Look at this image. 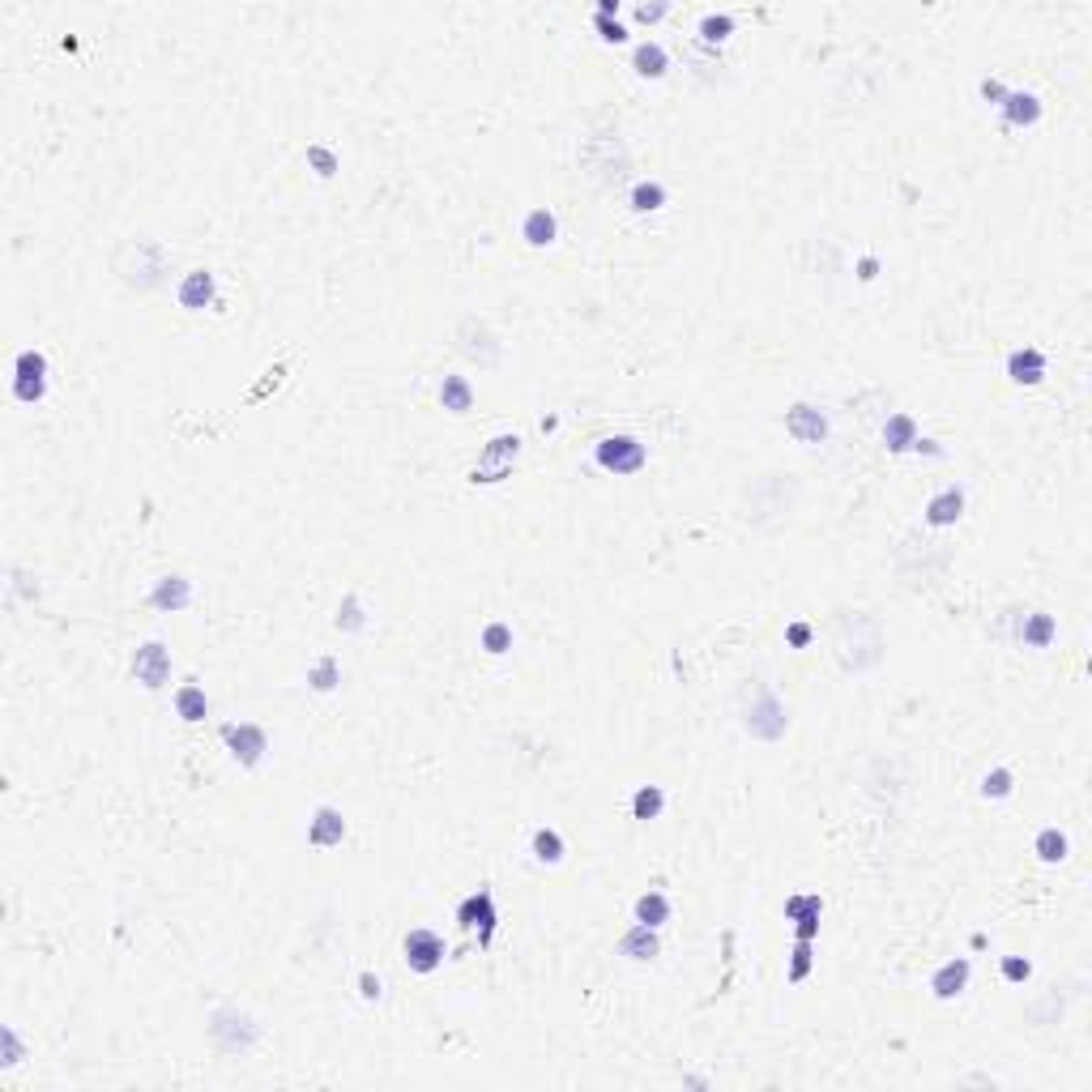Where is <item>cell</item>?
<instances>
[{
  "mask_svg": "<svg viewBox=\"0 0 1092 1092\" xmlns=\"http://www.w3.org/2000/svg\"><path fill=\"white\" fill-rule=\"evenodd\" d=\"M401 952H406V964L414 969V973H431V969H440V960H444V939L436 934V930H410L406 934V943H401Z\"/></svg>",
  "mask_w": 1092,
  "mask_h": 1092,
  "instance_id": "cell-3",
  "label": "cell"
},
{
  "mask_svg": "<svg viewBox=\"0 0 1092 1092\" xmlns=\"http://www.w3.org/2000/svg\"><path fill=\"white\" fill-rule=\"evenodd\" d=\"M440 401H444V410H452V414H465V410L474 406V389H470V380H465V376H444V385H440Z\"/></svg>",
  "mask_w": 1092,
  "mask_h": 1092,
  "instance_id": "cell-18",
  "label": "cell"
},
{
  "mask_svg": "<svg viewBox=\"0 0 1092 1092\" xmlns=\"http://www.w3.org/2000/svg\"><path fill=\"white\" fill-rule=\"evenodd\" d=\"M636 13H641V22H657V18H666V4H641Z\"/></svg>",
  "mask_w": 1092,
  "mask_h": 1092,
  "instance_id": "cell-39",
  "label": "cell"
},
{
  "mask_svg": "<svg viewBox=\"0 0 1092 1092\" xmlns=\"http://www.w3.org/2000/svg\"><path fill=\"white\" fill-rule=\"evenodd\" d=\"M644 444L641 440H632V436H606L602 444H597V465L602 470H611V474H636L644 465Z\"/></svg>",
  "mask_w": 1092,
  "mask_h": 1092,
  "instance_id": "cell-1",
  "label": "cell"
},
{
  "mask_svg": "<svg viewBox=\"0 0 1092 1092\" xmlns=\"http://www.w3.org/2000/svg\"><path fill=\"white\" fill-rule=\"evenodd\" d=\"M666 64H671V60H666V52H662V43H641V48H636V73H641V77H662Z\"/></svg>",
  "mask_w": 1092,
  "mask_h": 1092,
  "instance_id": "cell-23",
  "label": "cell"
},
{
  "mask_svg": "<svg viewBox=\"0 0 1092 1092\" xmlns=\"http://www.w3.org/2000/svg\"><path fill=\"white\" fill-rule=\"evenodd\" d=\"M1037 858L1041 862H1063L1066 858V837L1059 828H1045L1041 837H1037Z\"/></svg>",
  "mask_w": 1092,
  "mask_h": 1092,
  "instance_id": "cell-26",
  "label": "cell"
},
{
  "mask_svg": "<svg viewBox=\"0 0 1092 1092\" xmlns=\"http://www.w3.org/2000/svg\"><path fill=\"white\" fill-rule=\"evenodd\" d=\"M593 22H597V30H602L606 43H623V39H627V30L619 26V22H611V18H593Z\"/></svg>",
  "mask_w": 1092,
  "mask_h": 1092,
  "instance_id": "cell-36",
  "label": "cell"
},
{
  "mask_svg": "<svg viewBox=\"0 0 1092 1092\" xmlns=\"http://www.w3.org/2000/svg\"><path fill=\"white\" fill-rule=\"evenodd\" d=\"M729 30H734V18H729V13H722V18H704L700 22V34L708 39V43H722Z\"/></svg>",
  "mask_w": 1092,
  "mask_h": 1092,
  "instance_id": "cell-30",
  "label": "cell"
},
{
  "mask_svg": "<svg viewBox=\"0 0 1092 1092\" xmlns=\"http://www.w3.org/2000/svg\"><path fill=\"white\" fill-rule=\"evenodd\" d=\"M175 708H180V717H184V722H201V717L209 713V700H205V692H201L196 683H188V687H180Z\"/></svg>",
  "mask_w": 1092,
  "mask_h": 1092,
  "instance_id": "cell-22",
  "label": "cell"
},
{
  "mask_svg": "<svg viewBox=\"0 0 1092 1092\" xmlns=\"http://www.w3.org/2000/svg\"><path fill=\"white\" fill-rule=\"evenodd\" d=\"M619 952L632 956V960H653L657 956V934H653V926H632L627 934H623V943H619Z\"/></svg>",
  "mask_w": 1092,
  "mask_h": 1092,
  "instance_id": "cell-17",
  "label": "cell"
},
{
  "mask_svg": "<svg viewBox=\"0 0 1092 1092\" xmlns=\"http://www.w3.org/2000/svg\"><path fill=\"white\" fill-rule=\"evenodd\" d=\"M662 201H666V188H662V184H641V188L632 193V205H636L641 214H649V209H662Z\"/></svg>",
  "mask_w": 1092,
  "mask_h": 1092,
  "instance_id": "cell-29",
  "label": "cell"
},
{
  "mask_svg": "<svg viewBox=\"0 0 1092 1092\" xmlns=\"http://www.w3.org/2000/svg\"><path fill=\"white\" fill-rule=\"evenodd\" d=\"M188 597H193V589L184 576H163L158 589L150 593V602L158 606V611H180V606H188Z\"/></svg>",
  "mask_w": 1092,
  "mask_h": 1092,
  "instance_id": "cell-13",
  "label": "cell"
},
{
  "mask_svg": "<svg viewBox=\"0 0 1092 1092\" xmlns=\"http://www.w3.org/2000/svg\"><path fill=\"white\" fill-rule=\"evenodd\" d=\"M533 858L538 862H560L563 858V840H560V832H551V828H542V832H533Z\"/></svg>",
  "mask_w": 1092,
  "mask_h": 1092,
  "instance_id": "cell-25",
  "label": "cell"
},
{
  "mask_svg": "<svg viewBox=\"0 0 1092 1092\" xmlns=\"http://www.w3.org/2000/svg\"><path fill=\"white\" fill-rule=\"evenodd\" d=\"M785 726H789V717H785V708L777 704V696L759 692L756 704L747 708V729H751L756 738H781Z\"/></svg>",
  "mask_w": 1092,
  "mask_h": 1092,
  "instance_id": "cell-5",
  "label": "cell"
},
{
  "mask_svg": "<svg viewBox=\"0 0 1092 1092\" xmlns=\"http://www.w3.org/2000/svg\"><path fill=\"white\" fill-rule=\"evenodd\" d=\"M960 512H964V495L952 487V491H939V495L926 504V521H930V525H956Z\"/></svg>",
  "mask_w": 1092,
  "mask_h": 1092,
  "instance_id": "cell-12",
  "label": "cell"
},
{
  "mask_svg": "<svg viewBox=\"0 0 1092 1092\" xmlns=\"http://www.w3.org/2000/svg\"><path fill=\"white\" fill-rule=\"evenodd\" d=\"M311 683H316V692H329V687L337 683V666L329 662V657H325V662H320V666L311 671Z\"/></svg>",
  "mask_w": 1092,
  "mask_h": 1092,
  "instance_id": "cell-34",
  "label": "cell"
},
{
  "mask_svg": "<svg viewBox=\"0 0 1092 1092\" xmlns=\"http://www.w3.org/2000/svg\"><path fill=\"white\" fill-rule=\"evenodd\" d=\"M819 913H824V900L819 897H789L785 900V918L798 922V939H811Z\"/></svg>",
  "mask_w": 1092,
  "mask_h": 1092,
  "instance_id": "cell-10",
  "label": "cell"
},
{
  "mask_svg": "<svg viewBox=\"0 0 1092 1092\" xmlns=\"http://www.w3.org/2000/svg\"><path fill=\"white\" fill-rule=\"evenodd\" d=\"M1003 112H1008V124H1037L1041 120V103L1033 94H1008L1003 99Z\"/></svg>",
  "mask_w": 1092,
  "mask_h": 1092,
  "instance_id": "cell-20",
  "label": "cell"
},
{
  "mask_svg": "<svg viewBox=\"0 0 1092 1092\" xmlns=\"http://www.w3.org/2000/svg\"><path fill=\"white\" fill-rule=\"evenodd\" d=\"M785 431H789L794 440H803V444H819V440L828 436V419H824L815 406H794V410L785 414Z\"/></svg>",
  "mask_w": 1092,
  "mask_h": 1092,
  "instance_id": "cell-9",
  "label": "cell"
},
{
  "mask_svg": "<svg viewBox=\"0 0 1092 1092\" xmlns=\"http://www.w3.org/2000/svg\"><path fill=\"white\" fill-rule=\"evenodd\" d=\"M457 922L465 926V930H478V948H487L491 943V934H495V897L482 888V892H474V897H465L461 900V909H457Z\"/></svg>",
  "mask_w": 1092,
  "mask_h": 1092,
  "instance_id": "cell-2",
  "label": "cell"
},
{
  "mask_svg": "<svg viewBox=\"0 0 1092 1092\" xmlns=\"http://www.w3.org/2000/svg\"><path fill=\"white\" fill-rule=\"evenodd\" d=\"M1008 371H1011L1015 385H1037V380L1045 376V355L1033 350V346H1029V350H1015V355L1008 359Z\"/></svg>",
  "mask_w": 1092,
  "mask_h": 1092,
  "instance_id": "cell-11",
  "label": "cell"
},
{
  "mask_svg": "<svg viewBox=\"0 0 1092 1092\" xmlns=\"http://www.w3.org/2000/svg\"><path fill=\"white\" fill-rule=\"evenodd\" d=\"M363 999H380V981L376 978H363Z\"/></svg>",
  "mask_w": 1092,
  "mask_h": 1092,
  "instance_id": "cell-41",
  "label": "cell"
},
{
  "mask_svg": "<svg viewBox=\"0 0 1092 1092\" xmlns=\"http://www.w3.org/2000/svg\"><path fill=\"white\" fill-rule=\"evenodd\" d=\"M883 440H888V449H892V452H905V449H913V440H918V427H913V419H909V414H892V419H888V427H883Z\"/></svg>",
  "mask_w": 1092,
  "mask_h": 1092,
  "instance_id": "cell-19",
  "label": "cell"
},
{
  "mask_svg": "<svg viewBox=\"0 0 1092 1092\" xmlns=\"http://www.w3.org/2000/svg\"><path fill=\"white\" fill-rule=\"evenodd\" d=\"M807 636H811V632H807L803 623H798V627H789V641H794V644H807Z\"/></svg>",
  "mask_w": 1092,
  "mask_h": 1092,
  "instance_id": "cell-42",
  "label": "cell"
},
{
  "mask_svg": "<svg viewBox=\"0 0 1092 1092\" xmlns=\"http://www.w3.org/2000/svg\"><path fill=\"white\" fill-rule=\"evenodd\" d=\"M981 94H986V99H994V103H1003V99H1008V90H1003L999 82H981Z\"/></svg>",
  "mask_w": 1092,
  "mask_h": 1092,
  "instance_id": "cell-40",
  "label": "cell"
},
{
  "mask_svg": "<svg viewBox=\"0 0 1092 1092\" xmlns=\"http://www.w3.org/2000/svg\"><path fill=\"white\" fill-rule=\"evenodd\" d=\"M807 969H811V939H798V952H794V969H789V978L803 981V978H807Z\"/></svg>",
  "mask_w": 1092,
  "mask_h": 1092,
  "instance_id": "cell-33",
  "label": "cell"
},
{
  "mask_svg": "<svg viewBox=\"0 0 1092 1092\" xmlns=\"http://www.w3.org/2000/svg\"><path fill=\"white\" fill-rule=\"evenodd\" d=\"M311 845H337V840L346 837V819L333 811V807H320L316 819H311Z\"/></svg>",
  "mask_w": 1092,
  "mask_h": 1092,
  "instance_id": "cell-15",
  "label": "cell"
},
{
  "mask_svg": "<svg viewBox=\"0 0 1092 1092\" xmlns=\"http://www.w3.org/2000/svg\"><path fill=\"white\" fill-rule=\"evenodd\" d=\"M359 623H363V615H359V602L350 597V602H346V615H337V627H359Z\"/></svg>",
  "mask_w": 1092,
  "mask_h": 1092,
  "instance_id": "cell-38",
  "label": "cell"
},
{
  "mask_svg": "<svg viewBox=\"0 0 1092 1092\" xmlns=\"http://www.w3.org/2000/svg\"><path fill=\"white\" fill-rule=\"evenodd\" d=\"M1050 636H1054V619H1050V615H1033V619H1029V627H1024V644L1041 649V644H1050Z\"/></svg>",
  "mask_w": 1092,
  "mask_h": 1092,
  "instance_id": "cell-28",
  "label": "cell"
},
{
  "mask_svg": "<svg viewBox=\"0 0 1092 1092\" xmlns=\"http://www.w3.org/2000/svg\"><path fill=\"white\" fill-rule=\"evenodd\" d=\"M517 452H521V440L517 436H500V440H491V449L482 452V461L474 465V482H500L508 478L512 470V461H517Z\"/></svg>",
  "mask_w": 1092,
  "mask_h": 1092,
  "instance_id": "cell-4",
  "label": "cell"
},
{
  "mask_svg": "<svg viewBox=\"0 0 1092 1092\" xmlns=\"http://www.w3.org/2000/svg\"><path fill=\"white\" fill-rule=\"evenodd\" d=\"M525 239H530L533 248H546L555 239V218L546 209H533L530 218H525Z\"/></svg>",
  "mask_w": 1092,
  "mask_h": 1092,
  "instance_id": "cell-24",
  "label": "cell"
},
{
  "mask_svg": "<svg viewBox=\"0 0 1092 1092\" xmlns=\"http://www.w3.org/2000/svg\"><path fill=\"white\" fill-rule=\"evenodd\" d=\"M636 922H644V926L671 922V900L662 897V892H644V897L636 900Z\"/></svg>",
  "mask_w": 1092,
  "mask_h": 1092,
  "instance_id": "cell-21",
  "label": "cell"
},
{
  "mask_svg": "<svg viewBox=\"0 0 1092 1092\" xmlns=\"http://www.w3.org/2000/svg\"><path fill=\"white\" fill-rule=\"evenodd\" d=\"M308 163L320 171V175H333V154H329V150H308Z\"/></svg>",
  "mask_w": 1092,
  "mask_h": 1092,
  "instance_id": "cell-37",
  "label": "cell"
},
{
  "mask_svg": "<svg viewBox=\"0 0 1092 1092\" xmlns=\"http://www.w3.org/2000/svg\"><path fill=\"white\" fill-rule=\"evenodd\" d=\"M214 299V274H205V269H193L188 278H184V286H180V304L184 308H205Z\"/></svg>",
  "mask_w": 1092,
  "mask_h": 1092,
  "instance_id": "cell-14",
  "label": "cell"
},
{
  "mask_svg": "<svg viewBox=\"0 0 1092 1092\" xmlns=\"http://www.w3.org/2000/svg\"><path fill=\"white\" fill-rule=\"evenodd\" d=\"M482 644H487V653H504L508 644H512V632H508L504 623H491V627L482 632Z\"/></svg>",
  "mask_w": 1092,
  "mask_h": 1092,
  "instance_id": "cell-31",
  "label": "cell"
},
{
  "mask_svg": "<svg viewBox=\"0 0 1092 1092\" xmlns=\"http://www.w3.org/2000/svg\"><path fill=\"white\" fill-rule=\"evenodd\" d=\"M662 803H666V798H662V789H657V785H644L641 794L632 798V815H636V819H657Z\"/></svg>",
  "mask_w": 1092,
  "mask_h": 1092,
  "instance_id": "cell-27",
  "label": "cell"
},
{
  "mask_svg": "<svg viewBox=\"0 0 1092 1092\" xmlns=\"http://www.w3.org/2000/svg\"><path fill=\"white\" fill-rule=\"evenodd\" d=\"M133 674H137V683H145V687H163V683L171 678V653L158 641L145 644V649H137V657H133Z\"/></svg>",
  "mask_w": 1092,
  "mask_h": 1092,
  "instance_id": "cell-7",
  "label": "cell"
},
{
  "mask_svg": "<svg viewBox=\"0 0 1092 1092\" xmlns=\"http://www.w3.org/2000/svg\"><path fill=\"white\" fill-rule=\"evenodd\" d=\"M1029 973H1033V964H1029V960H1020V956H1008V960H1003V978H1008V981H1024Z\"/></svg>",
  "mask_w": 1092,
  "mask_h": 1092,
  "instance_id": "cell-35",
  "label": "cell"
},
{
  "mask_svg": "<svg viewBox=\"0 0 1092 1092\" xmlns=\"http://www.w3.org/2000/svg\"><path fill=\"white\" fill-rule=\"evenodd\" d=\"M981 794H986V798H1003V794H1011V773H1003V768L990 773V777L981 781Z\"/></svg>",
  "mask_w": 1092,
  "mask_h": 1092,
  "instance_id": "cell-32",
  "label": "cell"
},
{
  "mask_svg": "<svg viewBox=\"0 0 1092 1092\" xmlns=\"http://www.w3.org/2000/svg\"><path fill=\"white\" fill-rule=\"evenodd\" d=\"M964 981H969V960H948V964L934 973L930 986H934V994H939V999H956V994L964 990Z\"/></svg>",
  "mask_w": 1092,
  "mask_h": 1092,
  "instance_id": "cell-16",
  "label": "cell"
},
{
  "mask_svg": "<svg viewBox=\"0 0 1092 1092\" xmlns=\"http://www.w3.org/2000/svg\"><path fill=\"white\" fill-rule=\"evenodd\" d=\"M43 376H48V359L39 350H22L18 355V397L22 401H39L43 397Z\"/></svg>",
  "mask_w": 1092,
  "mask_h": 1092,
  "instance_id": "cell-8",
  "label": "cell"
},
{
  "mask_svg": "<svg viewBox=\"0 0 1092 1092\" xmlns=\"http://www.w3.org/2000/svg\"><path fill=\"white\" fill-rule=\"evenodd\" d=\"M223 738H226V747H231V756L239 759L244 768H253V764H260V756H265V729L260 726H223Z\"/></svg>",
  "mask_w": 1092,
  "mask_h": 1092,
  "instance_id": "cell-6",
  "label": "cell"
}]
</instances>
